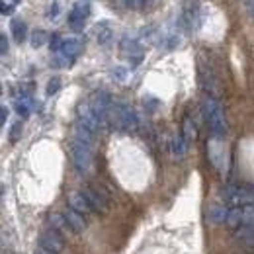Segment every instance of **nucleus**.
Returning <instances> with one entry per match:
<instances>
[{"label": "nucleus", "instance_id": "nucleus-25", "mask_svg": "<svg viewBox=\"0 0 254 254\" xmlns=\"http://www.w3.org/2000/svg\"><path fill=\"white\" fill-rule=\"evenodd\" d=\"M16 112H18V116L28 118L30 116V102L28 100H18L16 102Z\"/></svg>", "mask_w": 254, "mask_h": 254}, {"label": "nucleus", "instance_id": "nucleus-1", "mask_svg": "<svg viewBox=\"0 0 254 254\" xmlns=\"http://www.w3.org/2000/svg\"><path fill=\"white\" fill-rule=\"evenodd\" d=\"M203 116H205V122L209 126V131L213 137L223 139L225 133H227V120H225V114H223V108L219 106L217 98H211L207 96L203 100Z\"/></svg>", "mask_w": 254, "mask_h": 254}, {"label": "nucleus", "instance_id": "nucleus-7", "mask_svg": "<svg viewBox=\"0 0 254 254\" xmlns=\"http://www.w3.org/2000/svg\"><path fill=\"white\" fill-rule=\"evenodd\" d=\"M39 245H41V249H47V251H51V253L59 254L64 249V239L61 233H57L55 229H51V231L41 233Z\"/></svg>", "mask_w": 254, "mask_h": 254}, {"label": "nucleus", "instance_id": "nucleus-29", "mask_svg": "<svg viewBox=\"0 0 254 254\" xmlns=\"http://www.w3.org/2000/svg\"><path fill=\"white\" fill-rule=\"evenodd\" d=\"M20 133H22V124L18 122V124H14V126H12V131H10V141H12V143H14V141H18Z\"/></svg>", "mask_w": 254, "mask_h": 254}, {"label": "nucleus", "instance_id": "nucleus-22", "mask_svg": "<svg viewBox=\"0 0 254 254\" xmlns=\"http://www.w3.org/2000/svg\"><path fill=\"white\" fill-rule=\"evenodd\" d=\"M243 225H254V205L241 207V227Z\"/></svg>", "mask_w": 254, "mask_h": 254}, {"label": "nucleus", "instance_id": "nucleus-20", "mask_svg": "<svg viewBox=\"0 0 254 254\" xmlns=\"http://www.w3.org/2000/svg\"><path fill=\"white\" fill-rule=\"evenodd\" d=\"M225 225H227L229 229H239V227H241V207H231V209L227 211Z\"/></svg>", "mask_w": 254, "mask_h": 254}, {"label": "nucleus", "instance_id": "nucleus-8", "mask_svg": "<svg viewBox=\"0 0 254 254\" xmlns=\"http://www.w3.org/2000/svg\"><path fill=\"white\" fill-rule=\"evenodd\" d=\"M86 201L90 203V207L96 211H108V195L102 190H94V188H86L82 190Z\"/></svg>", "mask_w": 254, "mask_h": 254}, {"label": "nucleus", "instance_id": "nucleus-13", "mask_svg": "<svg viewBox=\"0 0 254 254\" xmlns=\"http://www.w3.org/2000/svg\"><path fill=\"white\" fill-rule=\"evenodd\" d=\"M64 219H66V223H68V227L74 231V233H82L84 229H86V223H84V217L80 215V213H76L74 209H66L63 213Z\"/></svg>", "mask_w": 254, "mask_h": 254}, {"label": "nucleus", "instance_id": "nucleus-35", "mask_svg": "<svg viewBox=\"0 0 254 254\" xmlns=\"http://www.w3.org/2000/svg\"><path fill=\"white\" fill-rule=\"evenodd\" d=\"M33 254H55V253H51V251H47V249H41V247H39V249H35V253Z\"/></svg>", "mask_w": 254, "mask_h": 254}, {"label": "nucleus", "instance_id": "nucleus-16", "mask_svg": "<svg viewBox=\"0 0 254 254\" xmlns=\"http://www.w3.org/2000/svg\"><path fill=\"white\" fill-rule=\"evenodd\" d=\"M94 135L96 133H92L90 129H86V127L80 126V124H76V127H74V139L80 141V143H84V145H88V147H92Z\"/></svg>", "mask_w": 254, "mask_h": 254}, {"label": "nucleus", "instance_id": "nucleus-26", "mask_svg": "<svg viewBox=\"0 0 254 254\" xmlns=\"http://www.w3.org/2000/svg\"><path fill=\"white\" fill-rule=\"evenodd\" d=\"M59 88H61V80L57 78V76H53L51 80H49V84H47V94L53 96L59 92Z\"/></svg>", "mask_w": 254, "mask_h": 254}, {"label": "nucleus", "instance_id": "nucleus-10", "mask_svg": "<svg viewBox=\"0 0 254 254\" xmlns=\"http://www.w3.org/2000/svg\"><path fill=\"white\" fill-rule=\"evenodd\" d=\"M82 49H84V41H82L80 37H70V39H64L63 45H61V53H63V55H66L68 59L78 57V55L82 53Z\"/></svg>", "mask_w": 254, "mask_h": 254}, {"label": "nucleus", "instance_id": "nucleus-6", "mask_svg": "<svg viewBox=\"0 0 254 254\" xmlns=\"http://www.w3.org/2000/svg\"><path fill=\"white\" fill-rule=\"evenodd\" d=\"M90 106H92V110L96 112V116L102 120V124L106 126L108 124V114H110V110H112V98L108 92H96L92 96V100H90Z\"/></svg>", "mask_w": 254, "mask_h": 254}, {"label": "nucleus", "instance_id": "nucleus-14", "mask_svg": "<svg viewBox=\"0 0 254 254\" xmlns=\"http://www.w3.org/2000/svg\"><path fill=\"white\" fill-rule=\"evenodd\" d=\"M49 223L53 225V229L57 231V233H61V235H64V233H70L72 229L68 227V223H66V219H64L63 213H57V211H53V213H49Z\"/></svg>", "mask_w": 254, "mask_h": 254}, {"label": "nucleus", "instance_id": "nucleus-11", "mask_svg": "<svg viewBox=\"0 0 254 254\" xmlns=\"http://www.w3.org/2000/svg\"><path fill=\"white\" fill-rule=\"evenodd\" d=\"M122 49H124L126 57H129L131 64L141 63V59H143V49L139 47V43H137L135 39H124V41H122Z\"/></svg>", "mask_w": 254, "mask_h": 254}, {"label": "nucleus", "instance_id": "nucleus-15", "mask_svg": "<svg viewBox=\"0 0 254 254\" xmlns=\"http://www.w3.org/2000/svg\"><path fill=\"white\" fill-rule=\"evenodd\" d=\"M235 237L241 243H245L249 247H254V225H243L241 229L235 231Z\"/></svg>", "mask_w": 254, "mask_h": 254}, {"label": "nucleus", "instance_id": "nucleus-31", "mask_svg": "<svg viewBox=\"0 0 254 254\" xmlns=\"http://www.w3.org/2000/svg\"><path fill=\"white\" fill-rule=\"evenodd\" d=\"M6 51H8V39L6 35L0 33V55H6Z\"/></svg>", "mask_w": 254, "mask_h": 254}, {"label": "nucleus", "instance_id": "nucleus-2", "mask_svg": "<svg viewBox=\"0 0 254 254\" xmlns=\"http://www.w3.org/2000/svg\"><path fill=\"white\" fill-rule=\"evenodd\" d=\"M108 122H112L114 126L122 131H135L139 127V120L137 114L126 106V104H114L110 114H108Z\"/></svg>", "mask_w": 254, "mask_h": 254}, {"label": "nucleus", "instance_id": "nucleus-3", "mask_svg": "<svg viewBox=\"0 0 254 254\" xmlns=\"http://www.w3.org/2000/svg\"><path fill=\"white\" fill-rule=\"evenodd\" d=\"M70 151H72V162H74L76 170L80 174L90 172V168H92V147H88V145H84V143L74 139Z\"/></svg>", "mask_w": 254, "mask_h": 254}, {"label": "nucleus", "instance_id": "nucleus-33", "mask_svg": "<svg viewBox=\"0 0 254 254\" xmlns=\"http://www.w3.org/2000/svg\"><path fill=\"white\" fill-rule=\"evenodd\" d=\"M114 76L120 78V80H124V78H126V70H124V68H116V70H114Z\"/></svg>", "mask_w": 254, "mask_h": 254}, {"label": "nucleus", "instance_id": "nucleus-24", "mask_svg": "<svg viewBox=\"0 0 254 254\" xmlns=\"http://www.w3.org/2000/svg\"><path fill=\"white\" fill-rule=\"evenodd\" d=\"M45 41H47V32H43V30H35V32L32 33V45L33 47H41Z\"/></svg>", "mask_w": 254, "mask_h": 254}, {"label": "nucleus", "instance_id": "nucleus-30", "mask_svg": "<svg viewBox=\"0 0 254 254\" xmlns=\"http://www.w3.org/2000/svg\"><path fill=\"white\" fill-rule=\"evenodd\" d=\"M12 12H14V4L6 2V0H0V14H12Z\"/></svg>", "mask_w": 254, "mask_h": 254}, {"label": "nucleus", "instance_id": "nucleus-27", "mask_svg": "<svg viewBox=\"0 0 254 254\" xmlns=\"http://www.w3.org/2000/svg\"><path fill=\"white\" fill-rule=\"evenodd\" d=\"M72 61H74V59H68L63 53H57V57H53V64H55V66H68Z\"/></svg>", "mask_w": 254, "mask_h": 254}, {"label": "nucleus", "instance_id": "nucleus-9", "mask_svg": "<svg viewBox=\"0 0 254 254\" xmlns=\"http://www.w3.org/2000/svg\"><path fill=\"white\" fill-rule=\"evenodd\" d=\"M68 207L74 209V211L80 213V215H86V213L92 211V207H90V203L86 201V197H84L82 191H70V193H68Z\"/></svg>", "mask_w": 254, "mask_h": 254}, {"label": "nucleus", "instance_id": "nucleus-5", "mask_svg": "<svg viewBox=\"0 0 254 254\" xmlns=\"http://www.w3.org/2000/svg\"><path fill=\"white\" fill-rule=\"evenodd\" d=\"M76 116H78V124L80 126H84L86 129H90L92 133H98L104 124H102V120L96 116V112L92 110V106L90 104H78V108H76Z\"/></svg>", "mask_w": 254, "mask_h": 254}, {"label": "nucleus", "instance_id": "nucleus-4", "mask_svg": "<svg viewBox=\"0 0 254 254\" xmlns=\"http://www.w3.org/2000/svg\"><path fill=\"white\" fill-rule=\"evenodd\" d=\"M90 16V2L88 0H78L70 14H68V26L72 32H80L84 28V20Z\"/></svg>", "mask_w": 254, "mask_h": 254}, {"label": "nucleus", "instance_id": "nucleus-34", "mask_svg": "<svg viewBox=\"0 0 254 254\" xmlns=\"http://www.w3.org/2000/svg\"><path fill=\"white\" fill-rule=\"evenodd\" d=\"M247 8H249V14L254 20V0H247Z\"/></svg>", "mask_w": 254, "mask_h": 254}, {"label": "nucleus", "instance_id": "nucleus-23", "mask_svg": "<svg viewBox=\"0 0 254 254\" xmlns=\"http://www.w3.org/2000/svg\"><path fill=\"white\" fill-rule=\"evenodd\" d=\"M195 135H197V131H195V127L191 124V120L186 118V120H184V126H182V137H184L186 141H193Z\"/></svg>", "mask_w": 254, "mask_h": 254}, {"label": "nucleus", "instance_id": "nucleus-28", "mask_svg": "<svg viewBox=\"0 0 254 254\" xmlns=\"http://www.w3.org/2000/svg\"><path fill=\"white\" fill-rule=\"evenodd\" d=\"M61 45H63L61 35H59V33L51 35V51H53V53H55V51H61Z\"/></svg>", "mask_w": 254, "mask_h": 254}, {"label": "nucleus", "instance_id": "nucleus-32", "mask_svg": "<svg viewBox=\"0 0 254 254\" xmlns=\"http://www.w3.org/2000/svg\"><path fill=\"white\" fill-rule=\"evenodd\" d=\"M6 120H8V110L4 106H0V127L6 124Z\"/></svg>", "mask_w": 254, "mask_h": 254}, {"label": "nucleus", "instance_id": "nucleus-19", "mask_svg": "<svg viewBox=\"0 0 254 254\" xmlns=\"http://www.w3.org/2000/svg\"><path fill=\"white\" fill-rule=\"evenodd\" d=\"M112 37H114V32H112V28H110L108 24H100V26L96 28V39H98V43L106 45V43L112 41Z\"/></svg>", "mask_w": 254, "mask_h": 254}, {"label": "nucleus", "instance_id": "nucleus-36", "mask_svg": "<svg viewBox=\"0 0 254 254\" xmlns=\"http://www.w3.org/2000/svg\"><path fill=\"white\" fill-rule=\"evenodd\" d=\"M57 14H59V4L55 2V4H53V8H51V16H57Z\"/></svg>", "mask_w": 254, "mask_h": 254}, {"label": "nucleus", "instance_id": "nucleus-21", "mask_svg": "<svg viewBox=\"0 0 254 254\" xmlns=\"http://www.w3.org/2000/svg\"><path fill=\"white\" fill-rule=\"evenodd\" d=\"M186 145H188V141H186L182 135L174 137V141H172V153H174L176 157H182V155H186Z\"/></svg>", "mask_w": 254, "mask_h": 254}, {"label": "nucleus", "instance_id": "nucleus-18", "mask_svg": "<svg viewBox=\"0 0 254 254\" xmlns=\"http://www.w3.org/2000/svg\"><path fill=\"white\" fill-rule=\"evenodd\" d=\"M12 35H14V39H16L18 43H22V41L26 39V35H28V26H26V22L14 20V22H12Z\"/></svg>", "mask_w": 254, "mask_h": 254}, {"label": "nucleus", "instance_id": "nucleus-17", "mask_svg": "<svg viewBox=\"0 0 254 254\" xmlns=\"http://www.w3.org/2000/svg\"><path fill=\"white\" fill-rule=\"evenodd\" d=\"M227 207H223V205H213L211 209H209V213H207V219L211 223H215V225H219V223H225L227 219Z\"/></svg>", "mask_w": 254, "mask_h": 254}, {"label": "nucleus", "instance_id": "nucleus-12", "mask_svg": "<svg viewBox=\"0 0 254 254\" xmlns=\"http://www.w3.org/2000/svg\"><path fill=\"white\" fill-rule=\"evenodd\" d=\"M201 84H203L205 92H209L211 98H217V96L221 94V84H219V80L215 78L213 72H209V70H201Z\"/></svg>", "mask_w": 254, "mask_h": 254}]
</instances>
